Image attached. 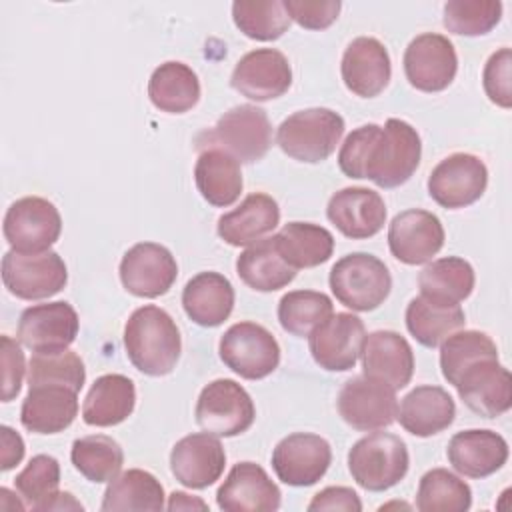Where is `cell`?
<instances>
[{"label": "cell", "instance_id": "f546056e", "mask_svg": "<svg viewBox=\"0 0 512 512\" xmlns=\"http://www.w3.org/2000/svg\"><path fill=\"white\" fill-rule=\"evenodd\" d=\"M182 308L194 324L216 328L232 314L234 288L220 272H200L186 282L182 290Z\"/></svg>", "mask_w": 512, "mask_h": 512}, {"label": "cell", "instance_id": "8fae6325", "mask_svg": "<svg viewBox=\"0 0 512 512\" xmlns=\"http://www.w3.org/2000/svg\"><path fill=\"white\" fill-rule=\"evenodd\" d=\"M426 186L430 198L442 208H466L482 198L488 186V168L474 154L454 152L434 166Z\"/></svg>", "mask_w": 512, "mask_h": 512}, {"label": "cell", "instance_id": "7402d4cb", "mask_svg": "<svg viewBox=\"0 0 512 512\" xmlns=\"http://www.w3.org/2000/svg\"><path fill=\"white\" fill-rule=\"evenodd\" d=\"M282 494L266 470L256 462H238L216 492V504L224 512H274Z\"/></svg>", "mask_w": 512, "mask_h": 512}, {"label": "cell", "instance_id": "5bb4252c", "mask_svg": "<svg viewBox=\"0 0 512 512\" xmlns=\"http://www.w3.org/2000/svg\"><path fill=\"white\" fill-rule=\"evenodd\" d=\"M78 328L80 320L72 304L58 300L26 308L20 314L16 338L34 354H52L68 350Z\"/></svg>", "mask_w": 512, "mask_h": 512}, {"label": "cell", "instance_id": "4fadbf2b", "mask_svg": "<svg viewBox=\"0 0 512 512\" xmlns=\"http://www.w3.org/2000/svg\"><path fill=\"white\" fill-rule=\"evenodd\" d=\"M406 80L420 92L446 90L458 72L454 44L436 32H424L410 40L404 50Z\"/></svg>", "mask_w": 512, "mask_h": 512}, {"label": "cell", "instance_id": "836d02e7", "mask_svg": "<svg viewBox=\"0 0 512 512\" xmlns=\"http://www.w3.org/2000/svg\"><path fill=\"white\" fill-rule=\"evenodd\" d=\"M236 274L256 292H276L296 278V270L280 256L274 238H262L240 252Z\"/></svg>", "mask_w": 512, "mask_h": 512}, {"label": "cell", "instance_id": "d6a6232c", "mask_svg": "<svg viewBox=\"0 0 512 512\" xmlns=\"http://www.w3.org/2000/svg\"><path fill=\"white\" fill-rule=\"evenodd\" d=\"M148 98L162 112L184 114L200 100V80L188 64L168 60L154 68L148 80Z\"/></svg>", "mask_w": 512, "mask_h": 512}, {"label": "cell", "instance_id": "9a60e30c", "mask_svg": "<svg viewBox=\"0 0 512 512\" xmlns=\"http://www.w3.org/2000/svg\"><path fill=\"white\" fill-rule=\"evenodd\" d=\"M364 338L366 328L356 314L336 312L310 332L308 348L320 368L328 372H346L356 366Z\"/></svg>", "mask_w": 512, "mask_h": 512}, {"label": "cell", "instance_id": "f1b7e54d", "mask_svg": "<svg viewBox=\"0 0 512 512\" xmlns=\"http://www.w3.org/2000/svg\"><path fill=\"white\" fill-rule=\"evenodd\" d=\"M280 222L278 202L264 194H248L234 210L218 218V236L230 246H250L266 238Z\"/></svg>", "mask_w": 512, "mask_h": 512}, {"label": "cell", "instance_id": "f6af8a7d", "mask_svg": "<svg viewBox=\"0 0 512 512\" xmlns=\"http://www.w3.org/2000/svg\"><path fill=\"white\" fill-rule=\"evenodd\" d=\"M502 18V2L498 0H448L444 4L442 24L458 36L488 34Z\"/></svg>", "mask_w": 512, "mask_h": 512}, {"label": "cell", "instance_id": "4316f807", "mask_svg": "<svg viewBox=\"0 0 512 512\" xmlns=\"http://www.w3.org/2000/svg\"><path fill=\"white\" fill-rule=\"evenodd\" d=\"M78 416V392L68 386H30L20 408V422L34 434L64 432Z\"/></svg>", "mask_w": 512, "mask_h": 512}, {"label": "cell", "instance_id": "ba28073f", "mask_svg": "<svg viewBox=\"0 0 512 512\" xmlns=\"http://www.w3.org/2000/svg\"><path fill=\"white\" fill-rule=\"evenodd\" d=\"M196 424L218 438H232L246 432L256 418L250 394L230 378H218L206 384L194 408Z\"/></svg>", "mask_w": 512, "mask_h": 512}, {"label": "cell", "instance_id": "7a4b0ae2", "mask_svg": "<svg viewBox=\"0 0 512 512\" xmlns=\"http://www.w3.org/2000/svg\"><path fill=\"white\" fill-rule=\"evenodd\" d=\"M422 140L412 124L400 118H388L384 126H376L362 178L372 180L380 188H398L412 178L420 164Z\"/></svg>", "mask_w": 512, "mask_h": 512}, {"label": "cell", "instance_id": "7c38bea8", "mask_svg": "<svg viewBox=\"0 0 512 512\" xmlns=\"http://www.w3.org/2000/svg\"><path fill=\"white\" fill-rule=\"evenodd\" d=\"M340 418L360 432L388 428L398 414V400L390 386L368 376H352L338 392Z\"/></svg>", "mask_w": 512, "mask_h": 512}, {"label": "cell", "instance_id": "8992f818", "mask_svg": "<svg viewBox=\"0 0 512 512\" xmlns=\"http://www.w3.org/2000/svg\"><path fill=\"white\" fill-rule=\"evenodd\" d=\"M406 442L390 432H370L348 452L352 480L368 492H384L396 486L408 472Z\"/></svg>", "mask_w": 512, "mask_h": 512}, {"label": "cell", "instance_id": "7bdbcfd3", "mask_svg": "<svg viewBox=\"0 0 512 512\" xmlns=\"http://www.w3.org/2000/svg\"><path fill=\"white\" fill-rule=\"evenodd\" d=\"M232 18L244 36L258 42L278 40L290 26V16L280 0H236Z\"/></svg>", "mask_w": 512, "mask_h": 512}, {"label": "cell", "instance_id": "8d00e7d4", "mask_svg": "<svg viewBox=\"0 0 512 512\" xmlns=\"http://www.w3.org/2000/svg\"><path fill=\"white\" fill-rule=\"evenodd\" d=\"M474 284L476 274L472 264L458 256L432 260L418 274L420 294L442 304H460L472 294Z\"/></svg>", "mask_w": 512, "mask_h": 512}, {"label": "cell", "instance_id": "2e32d148", "mask_svg": "<svg viewBox=\"0 0 512 512\" xmlns=\"http://www.w3.org/2000/svg\"><path fill=\"white\" fill-rule=\"evenodd\" d=\"M332 448L312 432H294L272 450V468L280 482L296 488L316 484L330 468Z\"/></svg>", "mask_w": 512, "mask_h": 512}, {"label": "cell", "instance_id": "5b68a950", "mask_svg": "<svg viewBox=\"0 0 512 512\" xmlns=\"http://www.w3.org/2000/svg\"><path fill=\"white\" fill-rule=\"evenodd\" d=\"M328 284L340 304L354 312H370L388 298L392 276L378 256L352 252L332 266Z\"/></svg>", "mask_w": 512, "mask_h": 512}, {"label": "cell", "instance_id": "d590c367", "mask_svg": "<svg viewBox=\"0 0 512 512\" xmlns=\"http://www.w3.org/2000/svg\"><path fill=\"white\" fill-rule=\"evenodd\" d=\"M466 322L460 304H442L426 296H416L406 306V328L426 348H436Z\"/></svg>", "mask_w": 512, "mask_h": 512}, {"label": "cell", "instance_id": "4dcf8cb0", "mask_svg": "<svg viewBox=\"0 0 512 512\" xmlns=\"http://www.w3.org/2000/svg\"><path fill=\"white\" fill-rule=\"evenodd\" d=\"M136 406V386L124 374H104L90 386L84 404L82 420L88 426L108 428L122 424Z\"/></svg>", "mask_w": 512, "mask_h": 512}, {"label": "cell", "instance_id": "c3c4849f", "mask_svg": "<svg viewBox=\"0 0 512 512\" xmlns=\"http://www.w3.org/2000/svg\"><path fill=\"white\" fill-rule=\"evenodd\" d=\"M284 10L306 30H324L336 22L342 2L338 0H284Z\"/></svg>", "mask_w": 512, "mask_h": 512}, {"label": "cell", "instance_id": "1f68e13d", "mask_svg": "<svg viewBox=\"0 0 512 512\" xmlns=\"http://www.w3.org/2000/svg\"><path fill=\"white\" fill-rule=\"evenodd\" d=\"M194 182L200 196L216 206H232L242 194L240 162L220 148H204L194 166Z\"/></svg>", "mask_w": 512, "mask_h": 512}, {"label": "cell", "instance_id": "6da1fadb", "mask_svg": "<svg viewBox=\"0 0 512 512\" xmlns=\"http://www.w3.org/2000/svg\"><path fill=\"white\" fill-rule=\"evenodd\" d=\"M124 350L132 366L142 374L166 376L180 358V330L166 310L154 304L140 306L126 320Z\"/></svg>", "mask_w": 512, "mask_h": 512}, {"label": "cell", "instance_id": "74e56055", "mask_svg": "<svg viewBox=\"0 0 512 512\" xmlns=\"http://www.w3.org/2000/svg\"><path fill=\"white\" fill-rule=\"evenodd\" d=\"M164 486L160 480L140 468H130L110 480L100 510L102 512H122V510H162Z\"/></svg>", "mask_w": 512, "mask_h": 512}, {"label": "cell", "instance_id": "277c9868", "mask_svg": "<svg viewBox=\"0 0 512 512\" xmlns=\"http://www.w3.org/2000/svg\"><path fill=\"white\" fill-rule=\"evenodd\" d=\"M344 134V118L330 108H306L290 114L276 130V144L292 160L324 162Z\"/></svg>", "mask_w": 512, "mask_h": 512}, {"label": "cell", "instance_id": "d4e9b609", "mask_svg": "<svg viewBox=\"0 0 512 512\" xmlns=\"http://www.w3.org/2000/svg\"><path fill=\"white\" fill-rule=\"evenodd\" d=\"M364 376L390 386L394 392L410 384L414 374V352L410 342L394 330H376L364 338Z\"/></svg>", "mask_w": 512, "mask_h": 512}, {"label": "cell", "instance_id": "52a82bcc", "mask_svg": "<svg viewBox=\"0 0 512 512\" xmlns=\"http://www.w3.org/2000/svg\"><path fill=\"white\" fill-rule=\"evenodd\" d=\"M218 354L244 380H262L280 364V344L274 334L250 320L236 322L222 334Z\"/></svg>", "mask_w": 512, "mask_h": 512}, {"label": "cell", "instance_id": "60d3db41", "mask_svg": "<svg viewBox=\"0 0 512 512\" xmlns=\"http://www.w3.org/2000/svg\"><path fill=\"white\" fill-rule=\"evenodd\" d=\"M334 314L330 296L316 290H292L278 302V322L282 330L304 338Z\"/></svg>", "mask_w": 512, "mask_h": 512}, {"label": "cell", "instance_id": "816d5d0a", "mask_svg": "<svg viewBox=\"0 0 512 512\" xmlns=\"http://www.w3.org/2000/svg\"><path fill=\"white\" fill-rule=\"evenodd\" d=\"M0 438H2V462H0V470L8 472L14 466H18L24 458V440L22 436L12 430L10 426H0Z\"/></svg>", "mask_w": 512, "mask_h": 512}, {"label": "cell", "instance_id": "ee69618b", "mask_svg": "<svg viewBox=\"0 0 512 512\" xmlns=\"http://www.w3.org/2000/svg\"><path fill=\"white\" fill-rule=\"evenodd\" d=\"M60 464L50 454H36L14 478L16 492L20 494L26 510L44 512L50 500L58 494Z\"/></svg>", "mask_w": 512, "mask_h": 512}, {"label": "cell", "instance_id": "603a6c76", "mask_svg": "<svg viewBox=\"0 0 512 512\" xmlns=\"http://www.w3.org/2000/svg\"><path fill=\"white\" fill-rule=\"evenodd\" d=\"M328 220L352 240L376 236L386 222L382 196L364 186H348L334 192L326 206Z\"/></svg>", "mask_w": 512, "mask_h": 512}, {"label": "cell", "instance_id": "d6986e66", "mask_svg": "<svg viewBox=\"0 0 512 512\" xmlns=\"http://www.w3.org/2000/svg\"><path fill=\"white\" fill-rule=\"evenodd\" d=\"M440 218L422 208L396 214L388 226V248L396 260L408 266L430 262L444 246Z\"/></svg>", "mask_w": 512, "mask_h": 512}, {"label": "cell", "instance_id": "bcb514c9", "mask_svg": "<svg viewBox=\"0 0 512 512\" xmlns=\"http://www.w3.org/2000/svg\"><path fill=\"white\" fill-rule=\"evenodd\" d=\"M86 382V368L82 358L72 350L34 354L28 362V388L40 384L68 386L76 392L82 390Z\"/></svg>", "mask_w": 512, "mask_h": 512}, {"label": "cell", "instance_id": "f907efd6", "mask_svg": "<svg viewBox=\"0 0 512 512\" xmlns=\"http://www.w3.org/2000/svg\"><path fill=\"white\" fill-rule=\"evenodd\" d=\"M310 512H322V510H344V512H360L362 502L358 494L352 488L346 486H328L314 494V498L308 504Z\"/></svg>", "mask_w": 512, "mask_h": 512}, {"label": "cell", "instance_id": "b9f144b4", "mask_svg": "<svg viewBox=\"0 0 512 512\" xmlns=\"http://www.w3.org/2000/svg\"><path fill=\"white\" fill-rule=\"evenodd\" d=\"M484 358H498V348L494 340L480 330H456L442 340L440 368L442 376L452 386H456L458 378L468 366Z\"/></svg>", "mask_w": 512, "mask_h": 512}, {"label": "cell", "instance_id": "7dc6e473", "mask_svg": "<svg viewBox=\"0 0 512 512\" xmlns=\"http://www.w3.org/2000/svg\"><path fill=\"white\" fill-rule=\"evenodd\" d=\"M510 66H512L510 48H500L494 54H490L482 70V86L488 100L506 110L512 106Z\"/></svg>", "mask_w": 512, "mask_h": 512}, {"label": "cell", "instance_id": "44dd1931", "mask_svg": "<svg viewBox=\"0 0 512 512\" xmlns=\"http://www.w3.org/2000/svg\"><path fill=\"white\" fill-rule=\"evenodd\" d=\"M226 466V452L218 436L194 432L180 438L170 452L174 478L192 490H204L220 480Z\"/></svg>", "mask_w": 512, "mask_h": 512}, {"label": "cell", "instance_id": "484cf974", "mask_svg": "<svg viewBox=\"0 0 512 512\" xmlns=\"http://www.w3.org/2000/svg\"><path fill=\"white\" fill-rule=\"evenodd\" d=\"M446 456L458 474L480 480L506 464L508 442L494 430H462L450 438Z\"/></svg>", "mask_w": 512, "mask_h": 512}, {"label": "cell", "instance_id": "3957f363", "mask_svg": "<svg viewBox=\"0 0 512 512\" xmlns=\"http://www.w3.org/2000/svg\"><path fill=\"white\" fill-rule=\"evenodd\" d=\"M198 150L220 148L238 162L252 164L266 156L272 146V124L264 108L240 104L224 112L212 130L196 138Z\"/></svg>", "mask_w": 512, "mask_h": 512}, {"label": "cell", "instance_id": "e575fe53", "mask_svg": "<svg viewBox=\"0 0 512 512\" xmlns=\"http://www.w3.org/2000/svg\"><path fill=\"white\" fill-rule=\"evenodd\" d=\"M280 256L294 270L314 268L330 260L334 252V236L320 224L288 222L272 236Z\"/></svg>", "mask_w": 512, "mask_h": 512}, {"label": "cell", "instance_id": "83f0119b", "mask_svg": "<svg viewBox=\"0 0 512 512\" xmlns=\"http://www.w3.org/2000/svg\"><path fill=\"white\" fill-rule=\"evenodd\" d=\"M396 418L412 436L428 438L440 434L454 422L456 404L444 388L422 384L402 398Z\"/></svg>", "mask_w": 512, "mask_h": 512}, {"label": "cell", "instance_id": "ac0fdd59", "mask_svg": "<svg viewBox=\"0 0 512 512\" xmlns=\"http://www.w3.org/2000/svg\"><path fill=\"white\" fill-rule=\"evenodd\" d=\"M230 86L254 102L280 98L292 86L290 62L276 48L250 50L236 62Z\"/></svg>", "mask_w": 512, "mask_h": 512}, {"label": "cell", "instance_id": "f5cc1de1", "mask_svg": "<svg viewBox=\"0 0 512 512\" xmlns=\"http://www.w3.org/2000/svg\"><path fill=\"white\" fill-rule=\"evenodd\" d=\"M166 508L172 512L174 510H208V504L200 498L186 494V492H172Z\"/></svg>", "mask_w": 512, "mask_h": 512}, {"label": "cell", "instance_id": "9c48e42d", "mask_svg": "<svg viewBox=\"0 0 512 512\" xmlns=\"http://www.w3.org/2000/svg\"><path fill=\"white\" fill-rule=\"evenodd\" d=\"M2 232L14 252L40 254L60 238L62 218L58 208L42 196H24L10 204Z\"/></svg>", "mask_w": 512, "mask_h": 512}, {"label": "cell", "instance_id": "e0dca14e", "mask_svg": "<svg viewBox=\"0 0 512 512\" xmlns=\"http://www.w3.org/2000/svg\"><path fill=\"white\" fill-rule=\"evenodd\" d=\"M120 282L138 298H158L166 294L178 276L172 252L156 242H138L120 260Z\"/></svg>", "mask_w": 512, "mask_h": 512}, {"label": "cell", "instance_id": "cb8c5ba5", "mask_svg": "<svg viewBox=\"0 0 512 512\" xmlns=\"http://www.w3.org/2000/svg\"><path fill=\"white\" fill-rule=\"evenodd\" d=\"M340 74L352 94L360 98H374L390 82V54L378 38L358 36L342 54Z\"/></svg>", "mask_w": 512, "mask_h": 512}, {"label": "cell", "instance_id": "681fc988", "mask_svg": "<svg viewBox=\"0 0 512 512\" xmlns=\"http://www.w3.org/2000/svg\"><path fill=\"white\" fill-rule=\"evenodd\" d=\"M2 402H10L20 394L22 378H24V352L20 342L2 334Z\"/></svg>", "mask_w": 512, "mask_h": 512}, {"label": "cell", "instance_id": "f35d334b", "mask_svg": "<svg viewBox=\"0 0 512 512\" xmlns=\"http://www.w3.org/2000/svg\"><path fill=\"white\" fill-rule=\"evenodd\" d=\"M70 460L86 480L102 484L114 480L120 474L124 464V450L112 436L90 434L72 442Z\"/></svg>", "mask_w": 512, "mask_h": 512}, {"label": "cell", "instance_id": "ab89813d", "mask_svg": "<svg viewBox=\"0 0 512 512\" xmlns=\"http://www.w3.org/2000/svg\"><path fill=\"white\" fill-rule=\"evenodd\" d=\"M472 506L470 486L446 468L428 470L416 490L420 512H466Z\"/></svg>", "mask_w": 512, "mask_h": 512}, {"label": "cell", "instance_id": "30bf717a", "mask_svg": "<svg viewBox=\"0 0 512 512\" xmlns=\"http://www.w3.org/2000/svg\"><path fill=\"white\" fill-rule=\"evenodd\" d=\"M2 282L20 300H42L58 294L68 282V270L58 252L20 254L8 250L2 256Z\"/></svg>", "mask_w": 512, "mask_h": 512}, {"label": "cell", "instance_id": "db71d44e", "mask_svg": "<svg viewBox=\"0 0 512 512\" xmlns=\"http://www.w3.org/2000/svg\"><path fill=\"white\" fill-rule=\"evenodd\" d=\"M50 510H84V506L70 492H58L50 500V504L46 506L44 512H50Z\"/></svg>", "mask_w": 512, "mask_h": 512}, {"label": "cell", "instance_id": "ffe728a7", "mask_svg": "<svg viewBox=\"0 0 512 512\" xmlns=\"http://www.w3.org/2000/svg\"><path fill=\"white\" fill-rule=\"evenodd\" d=\"M454 388L460 400L482 418H498L512 406V376L498 358H484L468 366Z\"/></svg>", "mask_w": 512, "mask_h": 512}]
</instances>
